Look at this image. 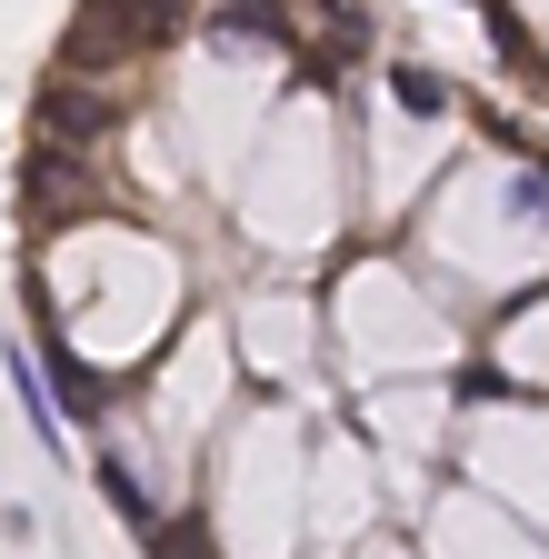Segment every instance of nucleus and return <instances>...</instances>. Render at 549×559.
<instances>
[{"mask_svg":"<svg viewBox=\"0 0 549 559\" xmlns=\"http://www.w3.org/2000/svg\"><path fill=\"white\" fill-rule=\"evenodd\" d=\"M11 390H21V419L40 430V450H60V440H71V430H60V400L40 390V370H31V360H11Z\"/></svg>","mask_w":549,"mask_h":559,"instance_id":"1","label":"nucleus"},{"mask_svg":"<svg viewBox=\"0 0 549 559\" xmlns=\"http://www.w3.org/2000/svg\"><path fill=\"white\" fill-rule=\"evenodd\" d=\"M390 100H399L409 120H440V110H450V81H430V70L399 60V70H390Z\"/></svg>","mask_w":549,"mask_h":559,"instance_id":"2","label":"nucleus"},{"mask_svg":"<svg viewBox=\"0 0 549 559\" xmlns=\"http://www.w3.org/2000/svg\"><path fill=\"white\" fill-rule=\"evenodd\" d=\"M100 500H110L120 520H151V489H141V479H130L120 460H100Z\"/></svg>","mask_w":549,"mask_h":559,"instance_id":"3","label":"nucleus"}]
</instances>
